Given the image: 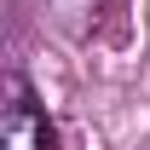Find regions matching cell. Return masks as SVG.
<instances>
[{"mask_svg":"<svg viewBox=\"0 0 150 150\" xmlns=\"http://www.w3.org/2000/svg\"><path fill=\"white\" fill-rule=\"evenodd\" d=\"M40 6H46V18H52L69 40H81L87 29H93V18H98L104 0H40Z\"/></svg>","mask_w":150,"mask_h":150,"instance_id":"7a4b0ae2","label":"cell"},{"mask_svg":"<svg viewBox=\"0 0 150 150\" xmlns=\"http://www.w3.org/2000/svg\"><path fill=\"white\" fill-rule=\"evenodd\" d=\"M0 150H52V127H46V115H40V104H35V93H29V81H23V69H18V64L6 69Z\"/></svg>","mask_w":150,"mask_h":150,"instance_id":"6da1fadb","label":"cell"}]
</instances>
